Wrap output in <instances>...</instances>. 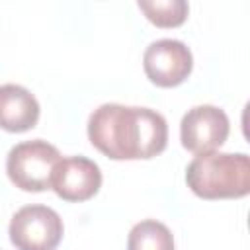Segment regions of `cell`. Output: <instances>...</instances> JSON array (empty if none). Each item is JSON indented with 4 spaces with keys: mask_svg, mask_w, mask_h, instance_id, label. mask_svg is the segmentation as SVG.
<instances>
[{
    "mask_svg": "<svg viewBox=\"0 0 250 250\" xmlns=\"http://www.w3.org/2000/svg\"><path fill=\"white\" fill-rule=\"evenodd\" d=\"M229 117L217 105H195L188 109L180 123L184 148L193 154L215 152L229 137Z\"/></svg>",
    "mask_w": 250,
    "mask_h": 250,
    "instance_id": "5b68a950",
    "label": "cell"
},
{
    "mask_svg": "<svg viewBox=\"0 0 250 250\" xmlns=\"http://www.w3.org/2000/svg\"><path fill=\"white\" fill-rule=\"evenodd\" d=\"M100 186V166L86 156L61 158L51 178V189L64 201H86L98 193Z\"/></svg>",
    "mask_w": 250,
    "mask_h": 250,
    "instance_id": "52a82bcc",
    "label": "cell"
},
{
    "mask_svg": "<svg viewBox=\"0 0 250 250\" xmlns=\"http://www.w3.org/2000/svg\"><path fill=\"white\" fill-rule=\"evenodd\" d=\"M90 143L107 158H152L166 148V119L148 107L104 104L88 119Z\"/></svg>",
    "mask_w": 250,
    "mask_h": 250,
    "instance_id": "6da1fadb",
    "label": "cell"
},
{
    "mask_svg": "<svg viewBox=\"0 0 250 250\" xmlns=\"http://www.w3.org/2000/svg\"><path fill=\"white\" fill-rule=\"evenodd\" d=\"M127 250H174V236L164 223L146 219L131 229Z\"/></svg>",
    "mask_w": 250,
    "mask_h": 250,
    "instance_id": "9c48e42d",
    "label": "cell"
},
{
    "mask_svg": "<svg viewBox=\"0 0 250 250\" xmlns=\"http://www.w3.org/2000/svg\"><path fill=\"white\" fill-rule=\"evenodd\" d=\"M139 8L156 27H178L188 20L189 12L184 0H139Z\"/></svg>",
    "mask_w": 250,
    "mask_h": 250,
    "instance_id": "30bf717a",
    "label": "cell"
},
{
    "mask_svg": "<svg viewBox=\"0 0 250 250\" xmlns=\"http://www.w3.org/2000/svg\"><path fill=\"white\" fill-rule=\"evenodd\" d=\"M39 104L35 96L20 84L0 86V129L23 133L37 125Z\"/></svg>",
    "mask_w": 250,
    "mask_h": 250,
    "instance_id": "ba28073f",
    "label": "cell"
},
{
    "mask_svg": "<svg viewBox=\"0 0 250 250\" xmlns=\"http://www.w3.org/2000/svg\"><path fill=\"white\" fill-rule=\"evenodd\" d=\"M61 158L57 146L47 141H25L8 152L6 172L16 188L23 191H45L51 189L53 170Z\"/></svg>",
    "mask_w": 250,
    "mask_h": 250,
    "instance_id": "3957f363",
    "label": "cell"
},
{
    "mask_svg": "<svg viewBox=\"0 0 250 250\" xmlns=\"http://www.w3.org/2000/svg\"><path fill=\"white\" fill-rule=\"evenodd\" d=\"M188 188L201 199H238L250 191V158L244 152L197 154L186 170Z\"/></svg>",
    "mask_w": 250,
    "mask_h": 250,
    "instance_id": "7a4b0ae2",
    "label": "cell"
},
{
    "mask_svg": "<svg viewBox=\"0 0 250 250\" xmlns=\"http://www.w3.org/2000/svg\"><path fill=\"white\" fill-rule=\"evenodd\" d=\"M62 219L47 205H25L10 221V240L18 250H55L62 238Z\"/></svg>",
    "mask_w": 250,
    "mask_h": 250,
    "instance_id": "277c9868",
    "label": "cell"
},
{
    "mask_svg": "<svg viewBox=\"0 0 250 250\" xmlns=\"http://www.w3.org/2000/svg\"><path fill=\"white\" fill-rule=\"evenodd\" d=\"M143 68L152 84L174 88L191 74L193 57L186 43L178 39H158L146 47Z\"/></svg>",
    "mask_w": 250,
    "mask_h": 250,
    "instance_id": "8992f818",
    "label": "cell"
}]
</instances>
